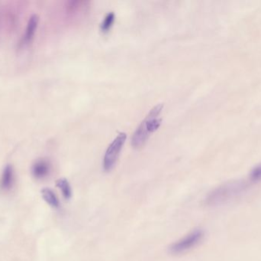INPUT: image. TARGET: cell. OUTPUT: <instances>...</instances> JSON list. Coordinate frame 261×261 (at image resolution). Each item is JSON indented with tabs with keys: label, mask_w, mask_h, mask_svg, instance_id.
Here are the masks:
<instances>
[{
	"label": "cell",
	"mask_w": 261,
	"mask_h": 261,
	"mask_svg": "<svg viewBox=\"0 0 261 261\" xmlns=\"http://www.w3.org/2000/svg\"><path fill=\"white\" fill-rule=\"evenodd\" d=\"M51 167L47 159H41L37 160L32 165V173L36 179H43L47 177L50 173Z\"/></svg>",
	"instance_id": "obj_6"
},
{
	"label": "cell",
	"mask_w": 261,
	"mask_h": 261,
	"mask_svg": "<svg viewBox=\"0 0 261 261\" xmlns=\"http://www.w3.org/2000/svg\"><path fill=\"white\" fill-rule=\"evenodd\" d=\"M14 171L12 165H8L5 167L0 179V188L4 191L12 188L14 183Z\"/></svg>",
	"instance_id": "obj_7"
},
{
	"label": "cell",
	"mask_w": 261,
	"mask_h": 261,
	"mask_svg": "<svg viewBox=\"0 0 261 261\" xmlns=\"http://www.w3.org/2000/svg\"><path fill=\"white\" fill-rule=\"evenodd\" d=\"M126 138V133H119L115 138L114 140L109 146L103 159V168L105 171H110L116 165L119 153L125 144Z\"/></svg>",
	"instance_id": "obj_4"
},
{
	"label": "cell",
	"mask_w": 261,
	"mask_h": 261,
	"mask_svg": "<svg viewBox=\"0 0 261 261\" xmlns=\"http://www.w3.org/2000/svg\"><path fill=\"white\" fill-rule=\"evenodd\" d=\"M250 180L252 182H258L261 181V162L256 165L252 170L249 176Z\"/></svg>",
	"instance_id": "obj_11"
},
{
	"label": "cell",
	"mask_w": 261,
	"mask_h": 261,
	"mask_svg": "<svg viewBox=\"0 0 261 261\" xmlns=\"http://www.w3.org/2000/svg\"><path fill=\"white\" fill-rule=\"evenodd\" d=\"M248 185L243 181L234 180L225 182L212 190L205 199V205L215 207L229 202L236 196L242 194Z\"/></svg>",
	"instance_id": "obj_1"
},
{
	"label": "cell",
	"mask_w": 261,
	"mask_h": 261,
	"mask_svg": "<svg viewBox=\"0 0 261 261\" xmlns=\"http://www.w3.org/2000/svg\"><path fill=\"white\" fill-rule=\"evenodd\" d=\"M205 237V232L201 228H196L191 232L170 245L169 251L173 255H179L196 248Z\"/></svg>",
	"instance_id": "obj_3"
},
{
	"label": "cell",
	"mask_w": 261,
	"mask_h": 261,
	"mask_svg": "<svg viewBox=\"0 0 261 261\" xmlns=\"http://www.w3.org/2000/svg\"><path fill=\"white\" fill-rule=\"evenodd\" d=\"M115 18H116V15H115L114 12H109V13L106 15L102 24H101V29H102L103 32H107V31L112 27L113 23H114Z\"/></svg>",
	"instance_id": "obj_10"
},
{
	"label": "cell",
	"mask_w": 261,
	"mask_h": 261,
	"mask_svg": "<svg viewBox=\"0 0 261 261\" xmlns=\"http://www.w3.org/2000/svg\"><path fill=\"white\" fill-rule=\"evenodd\" d=\"M56 185L61 191L62 196L66 200H69L72 197V188L68 180L65 178H61L56 181Z\"/></svg>",
	"instance_id": "obj_9"
},
{
	"label": "cell",
	"mask_w": 261,
	"mask_h": 261,
	"mask_svg": "<svg viewBox=\"0 0 261 261\" xmlns=\"http://www.w3.org/2000/svg\"><path fill=\"white\" fill-rule=\"evenodd\" d=\"M43 199L52 208H58L60 207V202L55 193L50 188H43L41 190Z\"/></svg>",
	"instance_id": "obj_8"
},
{
	"label": "cell",
	"mask_w": 261,
	"mask_h": 261,
	"mask_svg": "<svg viewBox=\"0 0 261 261\" xmlns=\"http://www.w3.org/2000/svg\"><path fill=\"white\" fill-rule=\"evenodd\" d=\"M164 104H158L149 112L145 119L141 123L135 130L132 138V145L135 148H139L147 140L150 133L158 130L161 126L162 119L158 117Z\"/></svg>",
	"instance_id": "obj_2"
},
{
	"label": "cell",
	"mask_w": 261,
	"mask_h": 261,
	"mask_svg": "<svg viewBox=\"0 0 261 261\" xmlns=\"http://www.w3.org/2000/svg\"><path fill=\"white\" fill-rule=\"evenodd\" d=\"M38 22L39 17L36 14H34L29 18L24 29V33L21 37V45L28 46L32 42L38 29Z\"/></svg>",
	"instance_id": "obj_5"
}]
</instances>
